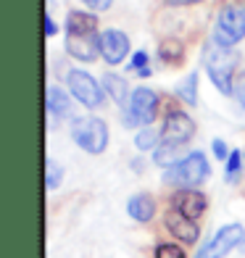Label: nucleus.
Instances as JSON below:
<instances>
[{
  "mask_svg": "<svg viewBox=\"0 0 245 258\" xmlns=\"http://www.w3.org/2000/svg\"><path fill=\"white\" fill-rule=\"evenodd\" d=\"M237 53L227 48V45H219L216 40H208L203 48V66L208 77H211L214 87L221 95H232L235 92V69H237Z\"/></svg>",
  "mask_w": 245,
  "mask_h": 258,
  "instance_id": "f257e3e1",
  "label": "nucleus"
},
{
  "mask_svg": "<svg viewBox=\"0 0 245 258\" xmlns=\"http://www.w3.org/2000/svg\"><path fill=\"white\" fill-rule=\"evenodd\" d=\"M211 174V163H208L206 153L193 150L190 156H182L177 163L163 171V182L177 184L179 190H198V184H203Z\"/></svg>",
  "mask_w": 245,
  "mask_h": 258,
  "instance_id": "f03ea898",
  "label": "nucleus"
},
{
  "mask_svg": "<svg viewBox=\"0 0 245 258\" xmlns=\"http://www.w3.org/2000/svg\"><path fill=\"white\" fill-rule=\"evenodd\" d=\"M72 140L90 156H100L108 148V124L98 116H82L72 121Z\"/></svg>",
  "mask_w": 245,
  "mask_h": 258,
  "instance_id": "7ed1b4c3",
  "label": "nucleus"
},
{
  "mask_svg": "<svg viewBox=\"0 0 245 258\" xmlns=\"http://www.w3.org/2000/svg\"><path fill=\"white\" fill-rule=\"evenodd\" d=\"M158 92L150 87H137L132 90L130 105L124 111V126L135 129V126H153L156 116H158Z\"/></svg>",
  "mask_w": 245,
  "mask_h": 258,
  "instance_id": "20e7f679",
  "label": "nucleus"
},
{
  "mask_svg": "<svg viewBox=\"0 0 245 258\" xmlns=\"http://www.w3.org/2000/svg\"><path fill=\"white\" fill-rule=\"evenodd\" d=\"M211 40H216L219 45H227V48H235L240 40H245V6L227 3L219 11Z\"/></svg>",
  "mask_w": 245,
  "mask_h": 258,
  "instance_id": "39448f33",
  "label": "nucleus"
},
{
  "mask_svg": "<svg viewBox=\"0 0 245 258\" xmlns=\"http://www.w3.org/2000/svg\"><path fill=\"white\" fill-rule=\"evenodd\" d=\"M66 85H69V92L74 95V100L82 103L90 111H98L103 105V100H106L98 79L92 74H87V72H82V69H69L66 72Z\"/></svg>",
  "mask_w": 245,
  "mask_h": 258,
  "instance_id": "423d86ee",
  "label": "nucleus"
},
{
  "mask_svg": "<svg viewBox=\"0 0 245 258\" xmlns=\"http://www.w3.org/2000/svg\"><path fill=\"white\" fill-rule=\"evenodd\" d=\"M193 137H195V121L190 119V113H185L179 108L166 111V119H163V126H161L163 143L174 145V148H182L185 143H190Z\"/></svg>",
  "mask_w": 245,
  "mask_h": 258,
  "instance_id": "0eeeda50",
  "label": "nucleus"
},
{
  "mask_svg": "<svg viewBox=\"0 0 245 258\" xmlns=\"http://www.w3.org/2000/svg\"><path fill=\"white\" fill-rule=\"evenodd\" d=\"M242 240H245V227L242 224H224L203 245V250L198 253V258H224L232 248H237Z\"/></svg>",
  "mask_w": 245,
  "mask_h": 258,
  "instance_id": "6e6552de",
  "label": "nucleus"
},
{
  "mask_svg": "<svg viewBox=\"0 0 245 258\" xmlns=\"http://www.w3.org/2000/svg\"><path fill=\"white\" fill-rule=\"evenodd\" d=\"M66 53L82 63H92L100 55L98 32H66Z\"/></svg>",
  "mask_w": 245,
  "mask_h": 258,
  "instance_id": "1a4fd4ad",
  "label": "nucleus"
},
{
  "mask_svg": "<svg viewBox=\"0 0 245 258\" xmlns=\"http://www.w3.org/2000/svg\"><path fill=\"white\" fill-rule=\"evenodd\" d=\"M100 55L106 58L108 66L124 63V58L130 55V37L121 29H106L100 32Z\"/></svg>",
  "mask_w": 245,
  "mask_h": 258,
  "instance_id": "9d476101",
  "label": "nucleus"
},
{
  "mask_svg": "<svg viewBox=\"0 0 245 258\" xmlns=\"http://www.w3.org/2000/svg\"><path fill=\"white\" fill-rule=\"evenodd\" d=\"M171 208L179 211L182 216L198 221L206 214V208H208V198L201 190H177L171 195Z\"/></svg>",
  "mask_w": 245,
  "mask_h": 258,
  "instance_id": "9b49d317",
  "label": "nucleus"
},
{
  "mask_svg": "<svg viewBox=\"0 0 245 258\" xmlns=\"http://www.w3.org/2000/svg\"><path fill=\"white\" fill-rule=\"evenodd\" d=\"M163 227H166L174 237H177L179 242H185V245H195L198 237H201V227H198L193 219L182 216L179 211H174V208L166 214V219H163Z\"/></svg>",
  "mask_w": 245,
  "mask_h": 258,
  "instance_id": "f8f14e48",
  "label": "nucleus"
},
{
  "mask_svg": "<svg viewBox=\"0 0 245 258\" xmlns=\"http://www.w3.org/2000/svg\"><path fill=\"white\" fill-rule=\"evenodd\" d=\"M127 214H130L135 221H140V224L153 221V216H156V201H153V195H148V192L132 195L130 201H127Z\"/></svg>",
  "mask_w": 245,
  "mask_h": 258,
  "instance_id": "ddd939ff",
  "label": "nucleus"
},
{
  "mask_svg": "<svg viewBox=\"0 0 245 258\" xmlns=\"http://www.w3.org/2000/svg\"><path fill=\"white\" fill-rule=\"evenodd\" d=\"M103 87H106V95H108L116 105H119V108L127 111V105H130V98H132L127 79L119 77V74H106V77H103Z\"/></svg>",
  "mask_w": 245,
  "mask_h": 258,
  "instance_id": "4468645a",
  "label": "nucleus"
},
{
  "mask_svg": "<svg viewBox=\"0 0 245 258\" xmlns=\"http://www.w3.org/2000/svg\"><path fill=\"white\" fill-rule=\"evenodd\" d=\"M45 105H48V113L58 116V119H64V116H72V100H69L66 92H64L61 87H55V85L48 87Z\"/></svg>",
  "mask_w": 245,
  "mask_h": 258,
  "instance_id": "2eb2a0df",
  "label": "nucleus"
},
{
  "mask_svg": "<svg viewBox=\"0 0 245 258\" xmlns=\"http://www.w3.org/2000/svg\"><path fill=\"white\" fill-rule=\"evenodd\" d=\"M66 32H98V16L87 11H69Z\"/></svg>",
  "mask_w": 245,
  "mask_h": 258,
  "instance_id": "dca6fc26",
  "label": "nucleus"
},
{
  "mask_svg": "<svg viewBox=\"0 0 245 258\" xmlns=\"http://www.w3.org/2000/svg\"><path fill=\"white\" fill-rule=\"evenodd\" d=\"M158 55H161V61L163 63H182V58H185V45L179 42V40H174V37H169V40H163L161 45H158Z\"/></svg>",
  "mask_w": 245,
  "mask_h": 258,
  "instance_id": "f3484780",
  "label": "nucleus"
},
{
  "mask_svg": "<svg viewBox=\"0 0 245 258\" xmlns=\"http://www.w3.org/2000/svg\"><path fill=\"white\" fill-rule=\"evenodd\" d=\"M177 98L182 103H188V105H198V72H190L188 77H185L179 85H177Z\"/></svg>",
  "mask_w": 245,
  "mask_h": 258,
  "instance_id": "a211bd4d",
  "label": "nucleus"
},
{
  "mask_svg": "<svg viewBox=\"0 0 245 258\" xmlns=\"http://www.w3.org/2000/svg\"><path fill=\"white\" fill-rule=\"evenodd\" d=\"M161 143H163L161 132H158V129H153V126H143L137 132V137H135V148L143 150V153H148V150H158Z\"/></svg>",
  "mask_w": 245,
  "mask_h": 258,
  "instance_id": "6ab92c4d",
  "label": "nucleus"
},
{
  "mask_svg": "<svg viewBox=\"0 0 245 258\" xmlns=\"http://www.w3.org/2000/svg\"><path fill=\"white\" fill-rule=\"evenodd\" d=\"M61 179H64V169L53 158H48L45 161V184H48V190H55L61 184Z\"/></svg>",
  "mask_w": 245,
  "mask_h": 258,
  "instance_id": "aec40b11",
  "label": "nucleus"
},
{
  "mask_svg": "<svg viewBox=\"0 0 245 258\" xmlns=\"http://www.w3.org/2000/svg\"><path fill=\"white\" fill-rule=\"evenodd\" d=\"M240 169H242V153L240 150H232L227 158V182H237Z\"/></svg>",
  "mask_w": 245,
  "mask_h": 258,
  "instance_id": "412c9836",
  "label": "nucleus"
},
{
  "mask_svg": "<svg viewBox=\"0 0 245 258\" xmlns=\"http://www.w3.org/2000/svg\"><path fill=\"white\" fill-rule=\"evenodd\" d=\"M130 69L132 72H137L140 77H150V66H148V53L145 50H137L132 55V61H130Z\"/></svg>",
  "mask_w": 245,
  "mask_h": 258,
  "instance_id": "4be33fe9",
  "label": "nucleus"
},
{
  "mask_svg": "<svg viewBox=\"0 0 245 258\" xmlns=\"http://www.w3.org/2000/svg\"><path fill=\"white\" fill-rule=\"evenodd\" d=\"M156 258H188L177 242H163L156 248Z\"/></svg>",
  "mask_w": 245,
  "mask_h": 258,
  "instance_id": "5701e85b",
  "label": "nucleus"
},
{
  "mask_svg": "<svg viewBox=\"0 0 245 258\" xmlns=\"http://www.w3.org/2000/svg\"><path fill=\"white\" fill-rule=\"evenodd\" d=\"M79 3H85V6L92 8V11H108L113 0H79Z\"/></svg>",
  "mask_w": 245,
  "mask_h": 258,
  "instance_id": "b1692460",
  "label": "nucleus"
},
{
  "mask_svg": "<svg viewBox=\"0 0 245 258\" xmlns=\"http://www.w3.org/2000/svg\"><path fill=\"white\" fill-rule=\"evenodd\" d=\"M235 98H237V103L242 105V111H245V74L235 82Z\"/></svg>",
  "mask_w": 245,
  "mask_h": 258,
  "instance_id": "393cba45",
  "label": "nucleus"
},
{
  "mask_svg": "<svg viewBox=\"0 0 245 258\" xmlns=\"http://www.w3.org/2000/svg\"><path fill=\"white\" fill-rule=\"evenodd\" d=\"M214 156H216L219 161H224V158H229V150H227V145L221 143V140H214Z\"/></svg>",
  "mask_w": 245,
  "mask_h": 258,
  "instance_id": "a878e982",
  "label": "nucleus"
},
{
  "mask_svg": "<svg viewBox=\"0 0 245 258\" xmlns=\"http://www.w3.org/2000/svg\"><path fill=\"white\" fill-rule=\"evenodd\" d=\"M55 32H58V27H55L53 16H50V14H45V37H53Z\"/></svg>",
  "mask_w": 245,
  "mask_h": 258,
  "instance_id": "bb28decb",
  "label": "nucleus"
},
{
  "mask_svg": "<svg viewBox=\"0 0 245 258\" xmlns=\"http://www.w3.org/2000/svg\"><path fill=\"white\" fill-rule=\"evenodd\" d=\"M203 0H166V6H174V8H182V6H198Z\"/></svg>",
  "mask_w": 245,
  "mask_h": 258,
  "instance_id": "cd10ccee",
  "label": "nucleus"
}]
</instances>
